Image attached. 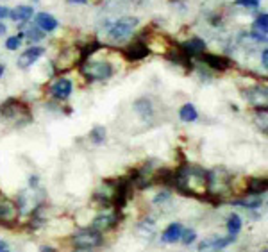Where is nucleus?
I'll return each instance as SVG.
<instances>
[{"mask_svg":"<svg viewBox=\"0 0 268 252\" xmlns=\"http://www.w3.org/2000/svg\"><path fill=\"white\" fill-rule=\"evenodd\" d=\"M267 192V179L261 177H252L247 183V193L249 195H261Z\"/></svg>","mask_w":268,"mask_h":252,"instance_id":"obj_21","label":"nucleus"},{"mask_svg":"<svg viewBox=\"0 0 268 252\" xmlns=\"http://www.w3.org/2000/svg\"><path fill=\"white\" fill-rule=\"evenodd\" d=\"M179 47L183 48V52L188 57H193V56H200L202 52H206V41L200 38H190L188 41L181 43Z\"/></svg>","mask_w":268,"mask_h":252,"instance_id":"obj_15","label":"nucleus"},{"mask_svg":"<svg viewBox=\"0 0 268 252\" xmlns=\"http://www.w3.org/2000/svg\"><path fill=\"white\" fill-rule=\"evenodd\" d=\"M147 54H149V45L141 38L134 39V41L129 43L127 47L124 48V56L129 61H141L143 57H147Z\"/></svg>","mask_w":268,"mask_h":252,"instance_id":"obj_9","label":"nucleus"},{"mask_svg":"<svg viewBox=\"0 0 268 252\" xmlns=\"http://www.w3.org/2000/svg\"><path fill=\"white\" fill-rule=\"evenodd\" d=\"M0 252H7V251H0Z\"/></svg>","mask_w":268,"mask_h":252,"instance_id":"obj_40","label":"nucleus"},{"mask_svg":"<svg viewBox=\"0 0 268 252\" xmlns=\"http://www.w3.org/2000/svg\"><path fill=\"white\" fill-rule=\"evenodd\" d=\"M72 244L77 249H93L102 245V235L95 229H81L72 236Z\"/></svg>","mask_w":268,"mask_h":252,"instance_id":"obj_5","label":"nucleus"},{"mask_svg":"<svg viewBox=\"0 0 268 252\" xmlns=\"http://www.w3.org/2000/svg\"><path fill=\"white\" fill-rule=\"evenodd\" d=\"M9 13H11V9L4 7V5H0V20H2V18H5V16H9Z\"/></svg>","mask_w":268,"mask_h":252,"instance_id":"obj_32","label":"nucleus"},{"mask_svg":"<svg viewBox=\"0 0 268 252\" xmlns=\"http://www.w3.org/2000/svg\"><path fill=\"white\" fill-rule=\"evenodd\" d=\"M234 242V236H227V238H211V240H206L202 244L199 245V251L200 252H218L220 249L227 247L229 244Z\"/></svg>","mask_w":268,"mask_h":252,"instance_id":"obj_16","label":"nucleus"},{"mask_svg":"<svg viewBox=\"0 0 268 252\" xmlns=\"http://www.w3.org/2000/svg\"><path fill=\"white\" fill-rule=\"evenodd\" d=\"M32 14H34V9L30 7V5H18V7H14L9 13V18L13 21H16V23H23V21L30 20Z\"/></svg>","mask_w":268,"mask_h":252,"instance_id":"obj_18","label":"nucleus"},{"mask_svg":"<svg viewBox=\"0 0 268 252\" xmlns=\"http://www.w3.org/2000/svg\"><path fill=\"white\" fill-rule=\"evenodd\" d=\"M41 252H54V249H50V247H43V249H41Z\"/></svg>","mask_w":268,"mask_h":252,"instance_id":"obj_37","label":"nucleus"},{"mask_svg":"<svg viewBox=\"0 0 268 252\" xmlns=\"http://www.w3.org/2000/svg\"><path fill=\"white\" fill-rule=\"evenodd\" d=\"M231 172L226 168H215L213 172H208V195L211 197H226L231 192Z\"/></svg>","mask_w":268,"mask_h":252,"instance_id":"obj_2","label":"nucleus"},{"mask_svg":"<svg viewBox=\"0 0 268 252\" xmlns=\"http://www.w3.org/2000/svg\"><path fill=\"white\" fill-rule=\"evenodd\" d=\"M227 229H229L231 236H236L242 229V218L238 215H231L229 220H227Z\"/></svg>","mask_w":268,"mask_h":252,"instance_id":"obj_25","label":"nucleus"},{"mask_svg":"<svg viewBox=\"0 0 268 252\" xmlns=\"http://www.w3.org/2000/svg\"><path fill=\"white\" fill-rule=\"evenodd\" d=\"M116 224H118V215L116 213H100V215H97V218H95L93 224H91V229H95V231H98V233L109 231Z\"/></svg>","mask_w":268,"mask_h":252,"instance_id":"obj_12","label":"nucleus"},{"mask_svg":"<svg viewBox=\"0 0 268 252\" xmlns=\"http://www.w3.org/2000/svg\"><path fill=\"white\" fill-rule=\"evenodd\" d=\"M21 38H23V34L9 36L7 41H5V48H7V50H18V47L21 45Z\"/></svg>","mask_w":268,"mask_h":252,"instance_id":"obj_28","label":"nucleus"},{"mask_svg":"<svg viewBox=\"0 0 268 252\" xmlns=\"http://www.w3.org/2000/svg\"><path fill=\"white\" fill-rule=\"evenodd\" d=\"M43 54H45V48L38 47V45H32V47H29L25 52H21V56L18 57V61H16V66L21 70L30 68V66H32V64H34L36 61L43 56Z\"/></svg>","mask_w":268,"mask_h":252,"instance_id":"obj_8","label":"nucleus"},{"mask_svg":"<svg viewBox=\"0 0 268 252\" xmlns=\"http://www.w3.org/2000/svg\"><path fill=\"white\" fill-rule=\"evenodd\" d=\"M197 238V233L193 231V229H183V235H181V240H183L184 245H190L193 244Z\"/></svg>","mask_w":268,"mask_h":252,"instance_id":"obj_29","label":"nucleus"},{"mask_svg":"<svg viewBox=\"0 0 268 252\" xmlns=\"http://www.w3.org/2000/svg\"><path fill=\"white\" fill-rule=\"evenodd\" d=\"M231 204L240 206V208H247V210H258V208H261L263 201H261L260 195H251L249 199H238V201H231Z\"/></svg>","mask_w":268,"mask_h":252,"instance_id":"obj_22","label":"nucleus"},{"mask_svg":"<svg viewBox=\"0 0 268 252\" xmlns=\"http://www.w3.org/2000/svg\"><path fill=\"white\" fill-rule=\"evenodd\" d=\"M4 32H5V25L4 23H0V34H4Z\"/></svg>","mask_w":268,"mask_h":252,"instance_id":"obj_38","label":"nucleus"},{"mask_svg":"<svg viewBox=\"0 0 268 252\" xmlns=\"http://www.w3.org/2000/svg\"><path fill=\"white\" fill-rule=\"evenodd\" d=\"M179 118L183 120V122H186V124H190V122H195V120L199 118V113H197L193 104H184V106L179 109Z\"/></svg>","mask_w":268,"mask_h":252,"instance_id":"obj_23","label":"nucleus"},{"mask_svg":"<svg viewBox=\"0 0 268 252\" xmlns=\"http://www.w3.org/2000/svg\"><path fill=\"white\" fill-rule=\"evenodd\" d=\"M134 109H136L143 118H150L152 113H154L152 104H150V100H147V98H140V100H136V102H134Z\"/></svg>","mask_w":268,"mask_h":252,"instance_id":"obj_24","label":"nucleus"},{"mask_svg":"<svg viewBox=\"0 0 268 252\" xmlns=\"http://www.w3.org/2000/svg\"><path fill=\"white\" fill-rule=\"evenodd\" d=\"M18 217H20V208L13 201L0 197V226L14 227L18 224Z\"/></svg>","mask_w":268,"mask_h":252,"instance_id":"obj_6","label":"nucleus"},{"mask_svg":"<svg viewBox=\"0 0 268 252\" xmlns=\"http://www.w3.org/2000/svg\"><path fill=\"white\" fill-rule=\"evenodd\" d=\"M240 5H245V7H258L260 5V0H238Z\"/></svg>","mask_w":268,"mask_h":252,"instance_id":"obj_30","label":"nucleus"},{"mask_svg":"<svg viewBox=\"0 0 268 252\" xmlns=\"http://www.w3.org/2000/svg\"><path fill=\"white\" fill-rule=\"evenodd\" d=\"M68 2H72V4H86L88 0H68Z\"/></svg>","mask_w":268,"mask_h":252,"instance_id":"obj_35","label":"nucleus"},{"mask_svg":"<svg viewBox=\"0 0 268 252\" xmlns=\"http://www.w3.org/2000/svg\"><path fill=\"white\" fill-rule=\"evenodd\" d=\"M0 115L5 116V118L16 120V124H18V118H20L21 115L30 116V113L21 102H18L14 98H9V100H5V102L0 106Z\"/></svg>","mask_w":268,"mask_h":252,"instance_id":"obj_7","label":"nucleus"},{"mask_svg":"<svg viewBox=\"0 0 268 252\" xmlns=\"http://www.w3.org/2000/svg\"><path fill=\"white\" fill-rule=\"evenodd\" d=\"M4 72H5V66H4V64H0V77L4 75Z\"/></svg>","mask_w":268,"mask_h":252,"instance_id":"obj_36","label":"nucleus"},{"mask_svg":"<svg viewBox=\"0 0 268 252\" xmlns=\"http://www.w3.org/2000/svg\"><path fill=\"white\" fill-rule=\"evenodd\" d=\"M79 57H77V52L75 48H66V50H63L59 54V57H57V63H55V66H57V72H63V70H68L72 68V66H75L77 63H79Z\"/></svg>","mask_w":268,"mask_h":252,"instance_id":"obj_14","label":"nucleus"},{"mask_svg":"<svg viewBox=\"0 0 268 252\" xmlns=\"http://www.w3.org/2000/svg\"><path fill=\"white\" fill-rule=\"evenodd\" d=\"M243 95L254 106H267V86H252V88H247V91H243Z\"/></svg>","mask_w":268,"mask_h":252,"instance_id":"obj_13","label":"nucleus"},{"mask_svg":"<svg viewBox=\"0 0 268 252\" xmlns=\"http://www.w3.org/2000/svg\"><path fill=\"white\" fill-rule=\"evenodd\" d=\"M252 30H254V34L267 39V32H268V14L267 13H261L260 16L256 18L254 23H252Z\"/></svg>","mask_w":268,"mask_h":252,"instance_id":"obj_20","label":"nucleus"},{"mask_svg":"<svg viewBox=\"0 0 268 252\" xmlns=\"http://www.w3.org/2000/svg\"><path fill=\"white\" fill-rule=\"evenodd\" d=\"M23 36H25L29 41L36 43V41H39V39H43L45 32H43L41 29H38V27H27L25 32H23Z\"/></svg>","mask_w":268,"mask_h":252,"instance_id":"obj_26","label":"nucleus"},{"mask_svg":"<svg viewBox=\"0 0 268 252\" xmlns=\"http://www.w3.org/2000/svg\"><path fill=\"white\" fill-rule=\"evenodd\" d=\"M57 20L50 13H38L36 14V27L41 29L43 32H54L57 29Z\"/></svg>","mask_w":268,"mask_h":252,"instance_id":"obj_17","label":"nucleus"},{"mask_svg":"<svg viewBox=\"0 0 268 252\" xmlns=\"http://www.w3.org/2000/svg\"><path fill=\"white\" fill-rule=\"evenodd\" d=\"M72 90H73L72 81H68V79L64 77L55 79L50 84V95L54 98H57V100H66L72 95Z\"/></svg>","mask_w":268,"mask_h":252,"instance_id":"obj_10","label":"nucleus"},{"mask_svg":"<svg viewBox=\"0 0 268 252\" xmlns=\"http://www.w3.org/2000/svg\"><path fill=\"white\" fill-rule=\"evenodd\" d=\"M79 64H81V73L89 82L107 81V79H111V75L115 73L113 66H111L107 61H91L88 57V59L81 61Z\"/></svg>","mask_w":268,"mask_h":252,"instance_id":"obj_3","label":"nucleus"},{"mask_svg":"<svg viewBox=\"0 0 268 252\" xmlns=\"http://www.w3.org/2000/svg\"><path fill=\"white\" fill-rule=\"evenodd\" d=\"M200 59L204 61V63L208 64L211 70H215V72H226V70L231 68V64H233L229 57L213 56V54H206V52H202V54H200Z\"/></svg>","mask_w":268,"mask_h":252,"instance_id":"obj_11","label":"nucleus"},{"mask_svg":"<svg viewBox=\"0 0 268 252\" xmlns=\"http://www.w3.org/2000/svg\"><path fill=\"white\" fill-rule=\"evenodd\" d=\"M172 184L183 195L188 197H206L208 195V172L197 165H183L172 172Z\"/></svg>","mask_w":268,"mask_h":252,"instance_id":"obj_1","label":"nucleus"},{"mask_svg":"<svg viewBox=\"0 0 268 252\" xmlns=\"http://www.w3.org/2000/svg\"><path fill=\"white\" fill-rule=\"evenodd\" d=\"M183 229H184V227L181 226V224H177V222L170 224V226L165 229V233L161 235V240H163V242H166V244H175V242H179V240H181Z\"/></svg>","mask_w":268,"mask_h":252,"instance_id":"obj_19","label":"nucleus"},{"mask_svg":"<svg viewBox=\"0 0 268 252\" xmlns=\"http://www.w3.org/2000/svg\"><path fill=\"white\" fill-rule=\"evenodd\" d=\"M261 63H263V68L268 70V50L267 48H263V52H261Z\"/></svg>","mask_w":268,"mask_h":252,"instance_id":"obj_31","label":"nucleus"},{"mask_svg":"<svg viewBox=\"0 0 268 252\" xmlns=\"http://www.w3.org/2000/svg\"><path fill=\"white\" fill-rule=\"evenodd\" d=\"M75 252H89V249H77Z\"/></svg>","mask_w":268,"mask_h":252,"instance_id":"obj_39","label":"nucleus"},{"mask_svg":"<svg viewBox=\"0 0 268 252\" xmlns=\"http://www.w3.org/2000/svg\"><path fill=\"white\" fill-rule=\"evenodd\" d=\"M138 25V18L136 16H122L120 20H116L109 29V39L111 41H125L132 36L134 32V27Z\"/></svg>","mask_w":268,"mask_h":252,"instance_id":"obj_4","label":"nucleus"},{"mask_svg":"<svg viewBox=\"0 0 268 252\" xmlns=\"http://www.w3.org/2000/svg\"><path fill=\"white\" fill-rule=\"evenodd\" d=\"M89 138H91V141H93V143L100 145V143H104V140H106V129L100 127V125H97V127H95L93 131H91Z\"/></svg>","mask_w":268,"mask_h":252,"instance_id":"obj_27","label":"nucleus"},{"mask_svg":"<svg viewBox=\"0 0 268 252\" xmlns=\"http://www.w3.org/2000/svg\"><path fill=\"white\" fill-rule=\"evenodd\" d=\"M0 251H7V244L2 242V240H0Z\"/></svg>","mask_w":268,"mask_h":252,"instance_id":"obj_34","label":"nucleus"},{"mask_svg":"<svg viewBox=\"0 0 268 252\" xmlns=\"http://www.w3.org/2000/svg\"><path fill=\"white\" fill-rule=\"evenodd\" d=\"M165 199H168V193H159V195L154 199V202H163Z\"/></svg>","mask_w":268,"mask_h":252,"instance_id":"obj_33","label":"nucleus"}]
</instances>
